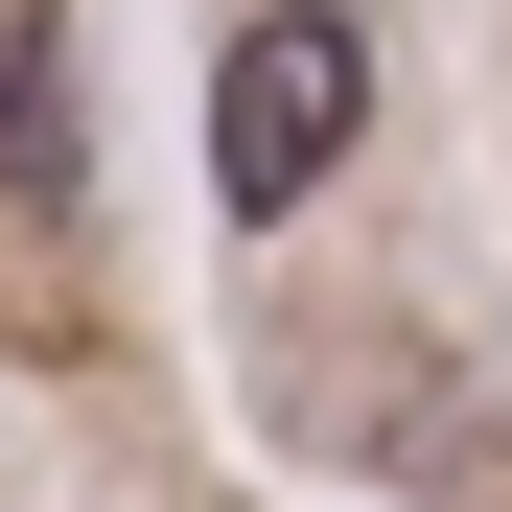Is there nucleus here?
Instances as JSON below:
<instances>
[{
    "mask_svg": "<svg viewBox=\"0 0 512 512\" xmlns=\"http://www.w3.org/2000/svg\"><path fill=\"white\" fill-rule=\"evenodd\" d=\"M350 140H373V24L350 0H256L233 24V70H210V210H326L350 187Z\"/></svg>",
    "mask_w": 512,
    "mask_h": 512,
    "instance_id": "1",
    "label": "nucleus"
}]
</instances>
